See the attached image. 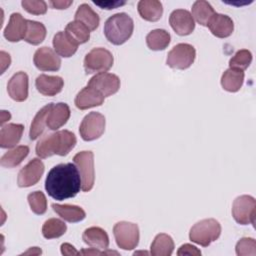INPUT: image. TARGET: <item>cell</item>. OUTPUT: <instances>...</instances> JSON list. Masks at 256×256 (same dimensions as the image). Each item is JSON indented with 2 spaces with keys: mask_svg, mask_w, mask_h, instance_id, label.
<instances>
[{
  "mask_svg": "<svg viewBox=\"0 0 256 256\" xmlns=\"http://www.w3.org/2000/svg\"><path fill=\"white\" fill-rule=\"evenodd\" d=\"M82 188L80 173L73 163H61L48 172L45 189L50 197L62 201L75 197Z\"/></svg>",
  "mask_w": 256,
  "mask_h": 256,
  "instance_id": "1",
  "label": "cell"
},
{
  "mask_svg": "<svg viewBox=\"0 0 256 256\" xmlns=\"http://www.w3.org/2000/svg\"><path fill=\"white\" fill-rule=\"evenodd\" d=\"M77 139L69 130L56 131L44 135L36 144V154L40 158H48L52 155L66 156L76 145Z\"/></svg>",
  "mask_w": 256,
  "mask_h": 256,
  "instance_id": "2",
  "label": "cell"
},
{
  "mask_svg": "<svg viewBox=\"0 0 256 256\" xmlns=\"http://www.w3.org/2000/svg\"><path fill=\"white\" fill-rule=\"evenodd\" d=\"M134 23L132 18L124 13H116L110 16L104 24V35L114 45L124 44L133 33Z\"/></svg>",
  "mask_w": 256,
  "mask_h": 256,
  "instance_id": "3",
  "label": "cell"
},
{
  "mask_svg": "<svg viewBox=\"0 0 256 256\" xmlns=\"http://www.w3.org/2000/svg\"><path fill=\"white\" fill-rule=\"evenodd\" d=\"M221 234V225L214 218L203 219L194 224L189 232V238L192 242L203 247L209 246L216 241Z\"/></svg>",
  "mask_w": 256,
  "mask_h": 256,
  "instance_id": "4",
  "label": "cell"
},
{
  "mask_svg": "<svg viewBox=\"0 0 256 256\" xmlns=\"http://www.w3.org/2000/svg\"><path fill=\"white\" fill-rule=\"evenodd\" d=\"M112 53L102 47L93 48L84 58V69L86 74L107 72L113 65Z\"/></svg>",
  "mask_w": 256,
  "mask_h": 256,
  "instance_id": "5",
  "label": "cell"
},
{
  "mask_svg": "<svg viewBox=\"0 0 256 256\" xmlns=\"http://www.w3.org/2000/svg\"><path fill=\"white\" fill-rule=\"evenodd\" d=\"M113 234L118 247L123 250H132L139 243V228L135 223L127 221L117 222L113 227Z\"/></svg>",
  "mask_w": 256,
  "mask_h": 256,
  "instance_id": "6",
  "label": "cell"
},
{
  "mask_svg": "<svg viewBox=\"0 0 256 256\" xmlns=\"http://www.w3.org/2000/svg\"><path fill=\"white\" fill-rule=\"evenodd\" d=\"M232 216L241 225L255 224L256 201L250 195H241L235 198L232 204Z\"/></svg>",
  "mask_w": 256,
  "mask_h": 256,
  "instance_id": "7",
  "label": "cell"
},
{
  "mask_svg": "<svg viewBox=\"0 0 256 256\" xmlns=\"http://www.w3.org/2000/svg\"><path fill=\"white\" fill-rule=\"evenodd\" d=\"M195 57L196 50L192 45L179 43L168 52L166 64L173 69L185 70L194 63Z\"/></svg>",
  "mask_w": 256,
  "mask_h": 256,
  "instance_id": "8",
  "label": "cell"
},
{
  "mask_svg": "<svg viewBox=\"0 0 256 256\" xmlns=\"http://www.w3.org/2000/svg\"><path fill=\"white\" fill-rule=\"evenodd\" d=\"M73 162L76 165L82 181V190L90 191L94 186V154L92 151H81L73 157Z\"/></svg>",
  "mask_w": 256,
  "mask_h": 256,
  "instance_id": "9",
  "label": "cell"
},
{
  "mask_svg": "<svg viewBox=\"0 0 256 256\" xmlns=\"http://www.w3.org/2000/svg\"><path fill=\"white\" fill-rule=\"evenodd\" d=\"M105 117L99 112H90L82 120L79 133L84 141H93L102 136L105 131Z\"/></svg>",
  "mask_w": 256,
  "mask_h": 256,
  "instance_id": "10",
  "label": "cell"
},
{
  "mask_svg": "<svg viewBox=\"0 0 256 256\" xmlns=\"http://www.w3.org/2000/svg\"><path fill=\"white\" fill-rule=\"evenodd\" d=\"M43 173V162L39 158H33L19 171L17 177V184L21 188L31 187L38 183Z\"/></svg>",
  "mask_w": 256,
  "mask_h": 256,
  "instance_id": "11",
  "label": "cell"
},
{
  "mask_svg": "<svg viewBox=\"0 0 256 256\" xmlns=\"http://www.w3.org/2000/svg\"><path fill=\"white\" fill-rule=\"evenodd\" d=\"M87 85L98 90L104 97H109L118 92L120 79L112 73H98L89 80Z\"/></svg>",
  "mask_w": 256,
  "mask_h": 256,
  "instance_id": "12",
  "label": "cell"
},
{
  "mask_svg": "<svg viewBox=\"0 0 256 256\" xmlns=\"http://www.w3.org/2000/svg\"><path fill=\"white\" fill-rule=\"evenodd\" d=\"M33 62L36 68L41 71H58L61 67V59L58 54L46 46L36 50Z\"/></svg>",
  "mask_w": 256,
  "mask_h": 256,
  "instance_id": "13",
  "label": "cell"
},
{
  "mask_svg": "<svg viewBox=\"0 0 256 256\" xmlns=\"http://www.w3.org/2000/svg\"><path fill=\"white\" fill-rule=\"evenodd\" d=\"M169 24L180 36L191 34L195 29V21L191 13L185 9L174 10L169 17Z\"/></svg>",
  "mask_w": 256,
  "mask_h": 256,
  "instance_id": "14",
  "label": "cell"
},
{
  "mask_svg": "<svg viewBox=\"0 0 256 256\" xmlns=\"http://www.w3.org/2000/svg\"><path fill=\"white\" fill-rule=\"evenodd\" d=\"M7 91L14 101H25L28 97V75L23 71L15 73L8 81Z\"/></svg>",
  "mask_w": 256,
  "mask_h": 256,
  "instance_id": "15",
  "label": "cell"
},
{
  "mask_svg": "<svg viewBox=\"0 0 256 256\" xmlns=\"http://www.w3.org/2000/svg\"><path fill=\"white\" fill-rule=\"evenodd\" d=\"M27 29V20L20 13H12L3 35L10 42H18L24 39Z\"/></svg>",
  "mask_w": 256,
  "mask_h": 256,
  "instance_id": "16",
  "label": "cell"
},
{
  "mask_svg": "<svg viewBox=\"0 0 256 256\" xmlns=\"http://www.w3.org/2000/svg\"><path fill=\"white\" fill-rule=\"evenodd\" d=\"M105 97L95 88L86 86L75 97V106L80 110H86L92 107L100 106L104 103Z\"/></svg>",
  "mask_w": 256,
  "mask_h": 256,
  "instance_id": "17",
  "label": "cell"
},
{
  "mask_svg": "<svg viewBox=\"0 0 256 256\" xmlns=\"http://www.w3.org/2000/svg\"><path fill=\"white\" fill-rule=\"evenodd\" d=\"M35 86L39 93L44 96H55L62 91L64 81L60 76L39 75L35 80Z\"/></svg>",
  "mask_w": 256,
  "mask_h": 256,
  "instance_id": "18",
  "label": "cell"
},
{
  "mask_svg": "<svg viewBox=\"0 0 256 256\" xmlns=\"http://www.w3.org/2000/svg\"><path fill=\"white\" fill-rule=\"evenodd\" d=\"M207 26L210 32L218 38H227L234 30V23L232 19L229 16L220 13H215L211 17Z\"/></svg>",
  "mask_w": 256,
  "mask_h": 256,
  "instance_id": "19",
  "label": "cell"
},
{
  "mask_svg": "<svg viewBox=\"0 0 256 256\" xmlns=\"http://www.w3.org/2000/svg\"><path fill=\"white\" fill-rule=\"evenodd\" d=\"M70 108L66 103H53L47 116V127L50 130H58L66 124L70 118Z\"/></svg>",
  "mask_w": 256,
  "mask_h": 256,
  "instance_id": "20",
  "label": "cell"
},
{
  "mask_svg": "<svg viewBox=\"0 0 256 256\" xmlns=\"http://www.w3.org/2000/svg\"><path fill=\"white\" fill-rule=\"evenodd\" d=\"M82 239L88 246L99 250H106L109 246L108 234L100 227L93 226L87 228L82 234Z\"/></svg>",
  "mask_w": 256,
  "mask_h": 256,
  "instance_id": "21",
  "label": "cell"
},
{
  "mask_svg": "<svg viewBox=\"0 0 256 256\" xmlns=\"http://www.w3.org/2000/svg\"><path fill=\"white\" fill-rule=\"evenodd\" d=\"M24 131L22 124L9 123L2 126L0 130V147L1 148H13L21 140Z\"/></svg>",
  "mask_w": 256,
  "mask_h": 256,
  "instance_id": "22",
  "label": "cell"
},
{
  "mask_svg": "<svg viewBox=\"0 0 256 256\" xmlns=\"http://www.w3.org/2000/svg\"><path fill=\"white\" fill-rule=\"evenodd\" d=\"M137 8L141 18L149 22L158 21L163 14L162 3L157 0H141L138 2Z\"/></svg>",
  "mask_w": 256,
  "mask_h": 256,
  "instance_id": "23",
  "label": "cell"
},
{
  "mask_svg": "<svg viewBox=\"0 0 256 256\" xmlns=\"http://www.w3.org/2000/svg\"><path fill=\"white\" fill-rule=\"evenodd\" d=\"M54 51L61 57L68 58L74 55L77 51L78 45L74 43L63 31L57 32L53 37Z\"/></svg>",
  "mask_w": 256,
  "mask_h": 256,
  "instance_id": "24",
  "label": "cell"
},
{
  "mask_svg": "<svg viewBox=\"0 0 256 256\" xmlns=\"http://www.w3.org/2000/svg\"><path fill=\"white\" fill-rule=\"evenodd\" d=\"M54 212H56L63 220L70 222V223H76L82 221L86 217L85 211L77 206V205H70V204H56L53 203L51 205Z\"/></svg>",
  "mask_w": 256,
  "mask_h": 256,
  "instance_id": "25",
  "label": "cell"
},
{
  "mask_svg": "<svg viewBox=\"0 0 256 256\" xmlns=\"http://www.w3.org/2000/svg\"><path fill=\"white\" fill-rule=\"evenodd\" d=\"M244 76V71L229 68L222 74L221 85L228 92H237L243 85Z\"/></svg>",
  "mask_w": 256,
  "mask_h": 256,
  "instance_id": "26",
  "label": "cell"
},
{
  "mask_svg": "<svg viewBox=\"0 0 256 256\" xmlns=\"http://www.w3.org/2000/svg\"><path fill=\"white\" fill-rule=\"evenodd\" d=\"M74 18L75 21L81 22L90 31L96 30L100 23V18L98 14L86 3H83L78 7Z\"/></svg>",
  "mask_w": 256,
  "mask_h": 256,
  "instance_id": "27",
  "label": "cell"
},
{
  "mask_svg": "<svg viewBox=\"0 0 256 256\" xmlns=\"http://www.w3.org/2000/svg\"><path fill=\"white\" fill-rule=\"evenodd\" d=\"M174 250V241L171 236L165 233H160L154 238L150 253L153 256H170Z\"/></svg>",
  "mask_w": 256,
  "mask_h": 256,
  "instance_id": "28",
  "label": "cell"
},
{
  "mask_svg": "<svg viewBox=\"0 0 256 256\" xmlns=\"http://www.w3.org/2000/svg\"><path fill=\"white\" fill-rule=\"evenodd\" d=\"M191 12L193 19L202 26H207L211 17L216 13L211 4L204 0L195 1L192 5Z\"/></svg>",
  "mask_w": 256,
  "mask_h": 256,
  "instance_id": "29",
  "label": "cell"
},
{
  "mask_svg": "<svg viewBox=\"0 0 256 256\" xmlns=\"http://www.w3.org/2000/svg\"><path fill=\"white\" fill-rule=\"evenodd\" d=\"M171 40L169 32L164 29H154L146 36V44L153 51L164 50L168 47Z\"/></svg>",
  "mask_w": 256,
  "mask_h": 256,
  "instance_id": "30",
  "label": "cell"
},
{
  "mask_svg": "<svg viewBox=\"0 0 256 256\" xmlns=\"http://www.w3.org/2000/svg\"><path fill=\"white\" fill-rule=\"evenodd\" d=\"M29 154V147L26 145L17 146L6 152L0 159L1 166L5 168H13L18 166Z\"/></svg>",
  "mask_w": 256,
  "mask_h": 256,
  "instance_id": "31",
  "label": "cell"
},
{
  "mask_svg": "<svg viewBox=\"0 0 256 256\" xmlns=\"http://www.w3.org/2000/svg\"><path fill=\"white\" fill-rule=\"evenodd\" d=\"M64 32L77 45L84 44L90 39V30L81 22L75 20L66 25Z\"/></svg>",
  "mask_w": 256,
  "mask_h": 256,
  "instance_id": "32",
  "label": "cell"
},
{
  "mask_svg": "<svg viewBox=\"0 0 256 256\" xmlns=\"http://www.w3.org/2000/svg\"><path fill=\"white\" fill-rule=\"evenodd\" d=\"M53 103H49L42 107L35 115L29 131V137L31 140H36L44 131L45 126H47V116L52 107Z\"/></svg>",
  "mask_w": 256,
  "mask_h": 256,
  "instance_id": "33",
  "label": "cell"
},
{
  "mask_svg": "<svg viewBox=\"0 0 256 256\" xmlns=\"http://www.w3.org/2000/svg\"><path fill=\"white\" fill-rule=\"evenodd\" d=\"M46 37V27L43 23L27 20V29L24 40L32 45H38Z\"/></svg>",
  "mask_w": 256,
  "mask_h": 256,
  "instance_id": "34",
  "label": "cell"
},
{
  "mask_svg": "<svg viewBox=\"0 0 256 256\" xmlns=\"http://www.w3.org/2000/svg\"><path fill=\"white\" fill-rule=\"evenodd\" d=\"M66 230V224L58 218H50L46 220L42 226V234L46 239L59 238L65 234Z\"/></svg>",
  "mask_w": 256,
  "mask_h": 256,
  "instance_id": "35",
  "label": "cell"
},
{
  "mask_svg": "<svg viewBox=\"0 0 256 256\" xmlns=\"http://www.w3.org/2000/svg\"><path fill=\"white\" fill-rule=\"evenodd\" d=\"M252 62V53L247 49H241L229 60V67L244 71Z\"/></svg>",
  "mask_w": 256,
  "mask_h": 256,
  "instance_id": "36",
  "label": "cell"
},
{
  "mask_svg": "<svg viewBox=\"0 0 256 256\" xmlns=\"http://www.w3.org/2000/svg\"><path fill=\"white\" fill-rule=\"evenodd\" d=\"M28 203L30 205V209L33 213L37 215H42L47 210V200L43 192L34 191L30 193L27 197Z\"/></svg>",
  "mask_w": 256,
  "mask_h": 256,
  "instance_id": "37",
  "label": "cell"
},
{
  "mask_svg": "<svg viewBox=\"0 0 256 256\" xmlns=\"http://www.w3.org/2000/svg\"><path fill=\"white\" fill-rule=\"evenodd\" d=\"M238 256H255L256 255V241L254 238H241L235 247Z\"/></svg>",
  "mask_w": 256,
  "mask_h": 256,
  "instance_id": "38",
  "label": "cell"
},
{
  "mask_svg": "<svg viewBox=\"0 0 256 256\" xmlns=\"http://www.w3.org/2000/svg\"><path fill=\"white\" fill-rule=\"evenodd\" d=\"M22 7L30 14L43 15L47 12V4L43 0H23Z\"/></svg>",
  "mask_w": 256,
  "mask_h": 256,
  "instance_id": "39",
  "label": "cell"
},
{
  "mask_svg": "<svg viewBox=\"0 0 256 256\" xmlns=\"http://www.w3.org/2000/svg\"><path fill=\"white\" fill-rule=\"evenodd\" d=\"M177 255L178 256H184V255H189V256H200L201 255V251L195 247L194 245L191 244H184L182 246L179 247L178 251H177Z\"/></svg>",
  "mask_w": 256,
  "mask_h": 256,
  "instance_id": "40",
  "label": "cell"
},
{
  "mask_svg": "<svg viewBox=\"0 0 256 256\" xmlns=\"http://www.w3.org/2000/svg\"><path fill=\"white\" fill-rule=\"evenodd\" d=\"M94 4H96L97 6L103 8V9H107V10H110V9H115L117 8L118 6H122L124 4H126V2H120V1H104V2H96V1H93Z\"/></svg>",
  "mask_w": 256,
  "mask_h": 256,
  "instance_id": "41",
  "label": "cell"
},
{
  "mask_svg": "<svg viewBox=\"0 0 256 256\" xmlns=\"http://www.w3.org/2000/svg\"><path fill=\"white\" fill-rule=\"evenodd\" d=\"M0 58H1V73H4L5 70L10 66L11 58L10 55L4 51L0 52Z\"/></svg>",
  "mask_w": 256,
  "mask_h": 256,
  "instance_id": "42",
  "label": "cell"
},
{
  "mask_svg": "<svg viewBox=\"0 0 256 256\" xmlns=\"http://www.w3.org/2000/svg\"><path fill=\"white\" fill-rule=\"evenodd\" d=\"M61 253L63 255L71 256V255H79V252L75 249L74 246H72L69 243H64L61 245Z\"/></svg>",
  "mask_w": 256,
  "mask_h": 256,
  "instance_id": "43",
  "label": "cell"
},
{
  "mask_svg": "<svg viewBox=\"0 0 256 256\" xmlns=\"http://www.w3.org/2000/svg\"><path fill=\"white\" fill-rule=\"evenodd\" d=\"M50 3V5L52 6V8H54V9H60V10H62V9H67L70 5H72V3H73V1H63V0H55V1H50L49 2Z\"/></svg>",
  "mask_w": 256,
  "mask_h": 256,
  "instance_id": "44",
  "label": "cell"
},
{
  "mask_svg": "<svg viewBox=\"0 0 256 256\" xmlns=\"http://www.w3.org/2000/svg\"><path fill=\"white\" fill-rule=\"evenodd\" d=\"M80 255H101L103 254V252L99 251V249L96 248H89V249H83L79 252Z\"/></svg>",
  "mask_w": 256,
  "mask_h": 256,
  "instance_id": "45",
  "label": "cell"
},
{
  "mask_svg": "<svg viewBox=\"0 0 256 256\" xmlns=\"http://www.w3.org/2000/svg\"><path fill=\"white\" fill-rule=\"evenodd\" d=\"M1 125H3V123L5 122V121H7V120H9L10 118H11V115H10V113L9 112H7V111H2L1 112Z\"/></svg>",
  "mask_w": 256,
  "mask_h": 256,
  "instance_id": "46",
  "label": "cell"
}]
</instances>
